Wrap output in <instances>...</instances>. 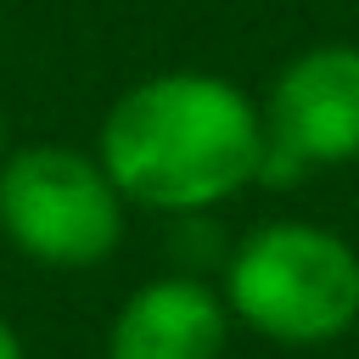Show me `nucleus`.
<instances>
[{"label":"nucleus","instance_id":"nucleus-7","mask_svg":"<svg viewBox=\"0 0 359 359\" xmlns=\"http://www.w3.org/2000/svg\"><path fill=\"white\" fill-rule=\"evenodd\" d=\"M11 151V123H6V107H0V157Z\"/></svg>","mask_w":359,"mask_h":359},{"label":"nucleus","instance_id":"nucleus-6","mask_svg":"<svg viewBox=\"0 0 359 359\" xmlns=\"http://www.w3.org/2000/svg\"><path fill=\"white\" fill-rule=\"evenodd\" d=\"M0 359H28V353H22V337L11 331V320H6V314H0Z\"/></svg>","mask_w":359,"mask_h":359},{"label":"nucleus","instance_id":"nucleus-5","mask_svg":"<svg viewBox=\"0 0 359 359\" xmlns=\"http://www.w3.org/2000/svg\"><path fill=\"white\" fill-rule=\"evenodd\" d=\"M230 325L224 292L174 269L118 303L107 325V359H224Z\"/></svg>","mask_w":359,"mask_h":359},{"label":"nucleus","instance_id":"nucleus-3","mask_svg":"<svg viewBox=\"0 0 359 359\" xmlns=\"http://www.w3.org/2000/svg\"><path fill=\"white\" fill-rule=\"evenodd\" d=\"M129 196L107 163L67 140L0 157V236L39 269H95L123 247Z\"/></svg>","mask_w":359,"mask_h":359},{"label":"nucleus","instance_id":"nucleus-4","mask_svg":"<svg viewBox=\"0 0 359 359\" xmlns=\"http://www.w3.org/2000/svg\"><path fill=\"white\" fill-rule=\"evenodd\" d=\"M258 185H297L314 168L359 163V45L325 39L280 62L264 95Z\"/></svg>","mask_w":359,"mask_h":359},{"label":"nucleus","instance_id":"nucleus-1","mask_svg":"<svg viewBox=\"0 0 359 359\" xmlns=\"http://www.w3.org/2000/svg\"><path fill=\"white\" fill-rule=\"evenodd\" d=\"M264 146V101L213 67H157L135 79L95 129V157L129 208L168 219L213 213L258 185Z\"/></svg>","mask_w":359,"mask_h":359},{"label":"nucleus","instance_id":"nucleus-2","mask_svg":"<svg viewBox=\"0 0 359 359\" xmlns=\"http://www.w3.org/2000/svg\"><path fill=\"white\" fill-rule=\"evenodd\" d=\"M219 292L252 337L325 348L359 325V247L314 219H269L230 247Z\"/></svg>","mask_w":359,"mask_h":359}]
</instances>
